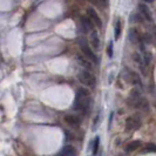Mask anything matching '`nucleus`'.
I'll return each instance as SVG.
<instances>
[{
	"instance_id": "18",
	"label": "nucleus",
	"mask_w": 156,
	"mask_h": 156,
	"mask_svg": "<svg viewBox=\"0 0 156 156\" xmlns=\"http://www.w3.org/2000/svg\"><path fill=\"white\" fill-rule=\"evenodd\" d=\"M155 150H156L155 143H149L148 146L142 150V154H147V153H155Z\"/></svg>"
},
{
	"instance_id": "5",
	"label": "nucleus",
	"mask_w": 156,
	"mask_h": 156,
	"mask_svg": "<svg viewBox=\"0 0 156 156\" xmlns=\"http://www.w3.org/2000/svg\"><path fill=\"white\" fill-rule=\"evenodd\" d=\"M141 119L139 117V115H132V116L127 117L126 120V132L132 133L137 130L141 127Z\"/></svg>"
},
{
	"instance_id": "9",
	"label": "nucleus",
	"mask_w": 156,
	"mask_h": 156,
	"mask_svg": "<svg viewBox=\"0 0 156 156\" xmlns=\"http://www.w3.org/2000/svg\"><path fill=\"white\" fill-rule=\"evenodd\" d=\"M90 46L93 47L95 51H99V48H100V38H99V33L96 30L90 31Z\"/></svg>"
},
{
	"instance_id": "2",
	"label": "nucleus",
	"mask_w": 156,
	"mask_h": 156,
	"mask_svg": "<svg viewBox=\"0 0 156 156\" xmlns=\"http://www.w3.org/2000/svg\"><path fill=\"white\" fill-rule=\"evenodd\" d=\"M79 46H80V49L82 52V54L86 56L89 61H92L93 63L98 65L99 63V58L96 56V54L92 51V47L88 44L86 38H81L79 40Z\"/></svg>"
},
{
	"instance_id": "19",
	"label": "nucleus",
	"mask_w": 156,
	"mask_h": 156,
	"mask_svg": "<svg viewBox=\"0 0 156 156\" xmlns=\"http://www.w3.org/2000/svg\"><path fill=\"white\" fill-rule=\"evenodd\" d=\"M107 55H108V58H113V55H114V45H113V41H110L109 44H108V47H107Z\"/></svg>"
},
{
	"instance_id": "15",
	"label": "nucleus",
	"mask_w": 156,
	"mask_h": 156,
	"mask_svg": "<svg viewBox=\"0 0 156 156\" xmlns=\"http://www.w3.org/2000/svg\"><path fill=\"white\" fill-rule=\"evenodd\" d=\"M99 147H100V137L96 136L94 141L92 142V155L96 156L98 155V151H99Z\"/></svg>"
},
{
	"instance_id": "25",
	"label": "nucleus",
	"mask_w": 156,
	"mask_h": 156,
	"mask_svg": "<svg viewBox=\"0 0 156 156\" xmlns=\"http://www.w3.org/2000/svg\"><path fill=\"white\" fill-rule=\"evenodd\" d=\"M117 156H125V155H123V154H119Z\"/></svg>"
},
{
	"instance_id": "10",
	"label": "nucleus",
	"mask_w": 156,
	"mask_h": 156,
	"mask_svg": "<svg viewBox=\"0 0 156 156\" xmlns=\"http://www.w3.org/2000/svg\"><path fill=\"white\" fill-rule=\"evenodd\" d=\"M139 9H140V14L144 16L146 20L153 21V16H151V13H150V11H149V7L144 2H141L140 5H139Z\"/></svg>"
},
{
	"instance_id": "14",
	"label": "nucleus",
	"mask_w": 156,
	"mask_h": 156,
	"mask_svg": "<svg viewBox=\"0 0 156 156\" xmlns=\"http://www.w3.org/2000/svg\"><path fill=\"white\" fill-rule=\"evenodd\" d=\"M56 156H75V149L72 146H65Z\"/></svg>"
},
{
	"instance_id": "1",
	"label": "nucleus",
	"mask_w": 156,
	"mask_h": 156,
	"mask_svg": "<svg viewBox=\"0 0 156 156\" xmlns=\"http://www.w3.org/2000/svg\"><path fill=\"white\" fill-rule=\"evenodd\" d=\"M92 105V95L90 92L86 88H79L75 94V99H74V109L87 113Z\"/></svg>"
},
{
	"instance_id": "6",
	"label": "nucleus",
	"mask_w": 156,
	"mask_h": 156,
	"mask_svg": "<svg viewBox=\"0 0 156 156\" xmlns=\"http://www.w3.org/2000/svg\"><path fill=\"white\" fill-rule=\"evenodd\" d=\"M87 16L93 21L94 25H96L99 28H102V20L100 16L98 14V12L94 9L93 7H88L87 8Z\"/></svg>"
},
{
	"instance_id": "13",
	"label": "nucleus",
	"mask_w": 156,
	"mask_h": 156,
	"mask_svg": "<svg viewBox=\"0 0 156 156\" xmlns=\"http://www.w3.org/2000/svg\"><path fill=\"white\" fill-rule=\"evenodd\" d=\"M129 40H130V42L134 44V45L139 44L141 40H142L140 37V33H139V31L136 28H130L129 30Z\"/></svg>"
},
{
	"instance_id": "8",
	"label": "nucleus",
	"mask_w": 156,
	"mask_h": 156,
	"mask_svg": "<svg viewBox=\"0 0 156 156\" xmlns=\"http://www.w3.org/2000/svg\"><path fill=\"white\" fill-rule=\"evenodd\" d=\"M80 23H81V30L83 33H88L89 31H92L94 27L93 21L88 16H81L80 18Z\"/></svg>"
},
{
	"instance_id": "23",
	"label": "nucleus",
	"mask_w": 156,
	"mask_h": 156,
	"mask_svg": "<svg viewBox=\"0 0 156 156\" xmlns=\"http://www.w3.org/2000/svg\"><path fill=\"white\" fill-rule=\"evenodd\" d=\"M99 2H102V5L106 7L108 5V0H99Z\"/></svg>"
},
{
	"instance_id": "24",
	"label": "nucleus",
	"mask_w": 156,
	"mask_h": 156,
	"mask_svg": "<svg viewBox=\"0 0 156 156\" xmlns=\"http://www.w3.org/2000/svg\"><path fill=\"white\" fill-rule=\"evenodd\" d=\"M144 4H151V2H154V0H142Z\"/></svg>"
},
{
	"instance_id": "21",
	"label": "nucleus",
	"mask_w": 156,
	"mask_h": 156,
	"mask_svg": "<svg viewBox=\"0 0 156 156\" xmlns=\"http://www.w3.org/2000/svg\"><path fill=\"white\" fill-rule=\"evenodd\" d=\"M143 41H144L146 44H151V42H153V38H151V35L148 34V33H146V34H144V38H143Z\"/></svg>"
},
{
	"instance_id": "17",
	"label": "nucleus",
	"mask_w": 156,
	"mask_h": 156,
	"mask_svg": "<svg viewBox=\"0 0 156 156\" xmlns=\"http://www.w3.org/2000/svg\"><path fill=\"white\" fill-rule=\"evenodd\" d=\"M143 53V58H142V60H143V63L146 65V66H149L150 62H151V54L147 52V51H144V52H142Z\"/></svg>"
},
{
	"instance_id": "22",
	"label": "nucleus",
	"mask_w": 156,
	"mask_h": 156,
	"mask_svg": "<svg viewBox=\"0 0 156 156\" xmlns=\"http://www.w3.org/2000/svg\"><path fill=\"white\" fill-rule=\"evenodd\" d=\"M90 4H93V5H95V6H99L100 5V2H99V0H88Z\"/></svg>"
},
{
	"instance_id": "3",
	"label": "nucleus",
	"mask_w": 156,
	"mask_h": 156,
	"mask_svg": "<svg viewBox=\"0 0 156 156\" xmlns=\"http://www.w3.org/2000/svg\"><path fill=\"white\" fill-rule=\"evenodd\" d=\"M78 79L83 86H87L89 87V88H95V86H96V78L94 76L89 70H81L78 74Z\"/></svg>"
},
{
	"instance_id": "20",
	"label": "nucleus",
	"mask_w": 156,
	"mask_h": 156,
	"mask_svg": "<svg viewBox=\"0 0 156 156\" xmlns=\"http://www.w3.org/2000/svg\"><path fill=\"white\" fill-rule=\"evenodd\" d=\"M143 18L141 16L140 13H134L133 16H132V21L133 23H142L143 20H142Z\"/></svg>"
},
{
	"instance_id": "11",
	"label": "nucleus",
	"mask_w": 156,
	"mask_h": 156,
	"mask_svg": "<svg viewBox=\"0 0 156 156\" xmlns=\"http://www.w3.org/2000/svg\"><path fill=\"white\" fill-rule=\"evenodd\" d=\"M141 146H142V142H141L140 140H134V141H132V142H129V143L126 146L125 151L127 154H130V153H134L135 150H137Z\"/></svg>"
},
{
	"instance_id": "4",
	"label": "nucleus",
	"mask_w": 156,
	"mask_h": 156,
	"mask_svg": "<svg viewBox=\"0 0 156 156\" xmlns=\"http://www.w3.org/2000/svg\"><path fill=\"white\" fill-rule=\"evenodd\" d=\"M142 102H143V98H142V93H141V88L135 87V88H133V90L130 92L128 103L130 106H133V107H140Z\"/></svg>"
},
{
	"instance_id": "7",
	"label": "nucleus",
	"mask_w": 156,
	"mask_h": 156,
	"mask_svg": "<svg viewBox=\"0 0 156 156\" xmlns=\"http://www.w3.org/2000/svg\"><path fill=\"white\" fill-rule=\"evenodd\" d=\"M63 120L67 125L73 128H78L81 125V119L79 115H75V114H67V115H65Z\"/></svg>"
},
{
	"instance_id": "16",
	"label": "nucleus",
	"mask_w": 156,
	"mask_h": 156,
	"mask_svg": "<svg viewBox=\"0 0 156 156\" xmlns=\"http://www.w3.org/2000/svg\"><path fill=\"white\" fill-rule=\"evenodd\" d=\"M121 33H122V23H121V20H117L116 23H115V30H114V38H115V40L120 39Z\"/></svg>"
},
{
	"instance_id": "12",
	"label": "nucleus",
	"mask_w": 156,
	"mask_h": 156,
	"mask_svg": "<svg viewBox=\"0 0 156 156\" xmlns=\"http://www.w3.org/2000/svg\"><path fill=\"white\" fill-rule=\"evenodd\" d=\"M76 59H78L79 63L85 68V69L87 70H90L92 68H93V65H92V61H89L88 59H87L85 55H81V54H78V56H76Z\"/></svg>"
}]
</instances>
